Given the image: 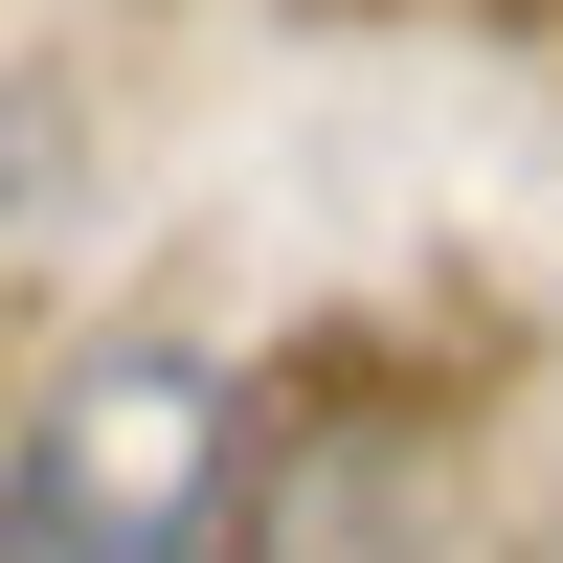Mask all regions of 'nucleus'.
<instances>
[{
  "instance_id": "obj_1",
  "label": "nucleus",
  "mask_w": 563,
  "mask_h": 563,
  "mask_svg": "<svg viewBox=\"0 0 563 563\" xmlns=\"http://www.w3.org/2000/svg\"><path fill=\"white\" fill-rule=\"evenodd\" d=\"M0 563H225V384L180 339H90L23 384Z\"/></svg>"
}]
</instances>
